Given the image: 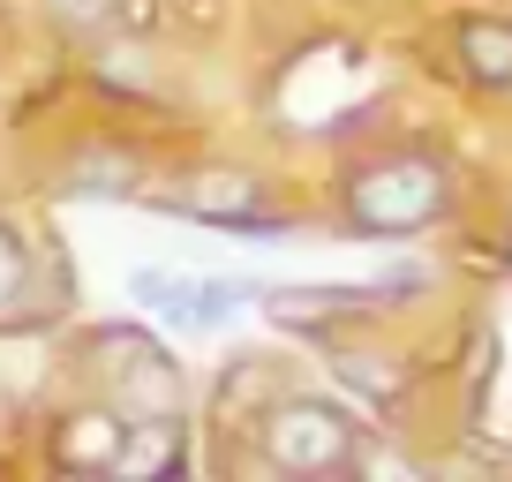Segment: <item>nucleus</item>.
Masks as SVG:
<instances>
[{"label":"nucleus","mask_w":512,"mask_h":482,"mask_svg":"<svg viewBox=\"0 0 512 482\" xmlns=\"http://www.w3.org/2000/svg\"><path fill=\"white\" fill-rule=\"evenodd\" d=\"M445 211H452V181L422 151H377V159H354L339 174V226L362 241L430 234Z\"/></svg>","instance_id":"f257e3e1"},{"label":"nucleus","mask_w":512,"mask_h":482,"mask_svg":"<svg viewBox=\"0 0 512 482\" xmlns=\"http://www.w3.org/2000/svg\"><path fill=\"white\" fill-rule=\"evenodd\" d=\"M83 362L98 370V392H106L128 422L181 415V370L151 332H136V324H98V332H83Z\"/></svg>","instance_id":"f03ea898"},{"label":"nucleus","mask_w":512,"mask_h":482,"mask_svg":"<svg viewBox=\"0 0 512 482\" xmlns=\"http://www.w3.org/2000/svg\"><path fill=\"white\" fill-rule=\"evenodd\" d=\"M256 437H264V460L287 467V475H339V467H354V452H362V422H354L347 407L317 400V392L272 400L264 422H256Z\"/></svg>","instance_id":"7ed1b4c3"},{"label":"nucleus","mask_w":512,"mask_h":482,"mask_svg":"<svg viewBox=\"0 0 512 482\" xmlns=\"http://www.w3.org/2000/svg\"><path fill=\"white\" fill-rule=\"evenodd\" d=\"M159 211H181L196 226H226V234H272V226H294V211L272 204V181L249 174V166H189L166 189H151Z\"/></svg>","instance_id":"20e7f679"},{"label":"nucleus","mask_w":512,"mask_h":482,"mask_svg":"<svg viewBox=\"0 0 512 482\" xmlns=\"http://www.w3.org/2000/svg\"><path fill=\"white\" fill-rule=\"evenodd\" d=\"M121 445H128V415L106 392H91V400L61 407L46 422V467H61V475H113Z\"/></svg>","instance_id":"39448f33"},{"label":"nucleus","mask_w":512,"mask_h":482,"mask_svg":"<svg viewBox=\"0 0 512 482\" xmlns=\"http://www.w3.org/2000/svg\"><path fill=\"white\" fill-rule=\"evenodd\" d=\"M61 189L83 196V204H128V196H144V159L128 144H76L61 159Z\"/></svg>","instance_id":"423d86ee"},{"label":"nucleus","mask_w":512,"mask_h":482,"mask_svg":"<svg viewBox=\"0 0 512 482\" xmlns=\"http://www.w3.org/2000/svg\"><path fill=\"white\" fill-rule=\"evenodd\" d=\"M452 53H460V76L490 98H512V23L505 16H467L452 31Z\"/></svg>","instance_id":"0eeeda50"},{"label":"nucleus","mask_w":512,"mask_h":482,"mask_svg":"<svg viewBox=\"0 0 512 482\" xmlns=\"http://www.w3.org/2000/svg\"><path fill=\"white\" fill-rule=\"evenodd\" d=\"M38 317V241L0 211V332Z\"/></svg>","instance_id":"6e6552de"},{"label":"nucleus","mask_w":512,"mask_h":482,"mask_svg":"<svg viewBox=\"0 0 512 482\" xmlns=\"http://www.w3.org/2000/svg\"><path fill=\"white\" fill-rule=\"evenodd\" d=\"M332 377L354 392V400H369V407L407 400V385H415L407 354H384V347H332Z\"/></svg>","instance_id":"1a4fd4ad"},{"label":"nucleus","mask_w":512,"mask_h":482,"mask_svg":"<svg viewBox=\"0 0 512 482\" xmlns=\"http://www.w3.org/2000/svg\"><path fill=\"white\" fill-rule=\"evenodd\" d=\"M181 467H189V430H181V415L128 422V445H121V460H113V475H181Z\"/></svg>","instance_id":"9d476101"},{"label":"nucleus","mask_w":512,"mask_h":482,"mask_svg":"<svg viewBox=\"0 0 512 482\" xmlns=\"http://www.w3.org/2000/svg\"><path fill=\"white\" fill-rule=\"evenodd\" d=\"M128 302L159 317L166 332H196V272H166V264H136L128 272Z\"/></svg>","instance_id":"9b49d317"},{"label":"nucleus","mask_w":512,"mask_h":482,"mask_svg":"<svg viewBox=\"0 0 512 482\" xmlns=\"http://www.w3.org/2000/svg\"><path fill=\"white\" fill-rule=\"evenodd\" d=\"M91 83L113 98H159V68H151L144 46H128V38H91Z\"/></svg>","instance_id":"f8f14e48"},{"label":"nucleus","mask_w":512,"mask_h":482,"mask_svg":"<svg viewBox=\"0 0 512 482\" xmlns=\"http://www.w3.org/2000/svg\"><path fill=\"white\" fill-rule=\"evenodd\" d=\"M249 302H272V287L249 272H196V332H219V324H234Z\"/></svg>","instance_id":"ddd939ff"},{"label":"nucleus","mask_w":512,"mask_h":482,"mask_svg":"<svg viewBox=\"0 0 512 482\" xmlns=\"http://www.w3.org/2000/svg\"><path fill=\"white\" fill-rule=\"evenodd\" d=\"M354 302H369V294H347V287H272V317L294 324V332H332L339 317H347Z\"/></svg>","instance_id":"4468645a"},{"label":"nucleus","mask_w":512,"mask_h":482,"mask_svg":"<svg viewBox=\"0 0 512 482\" xmlns=\"http://www.w3.org/2000/svg\"><path fill=\"white\" fill-rule=\"evenodd\" d=\"M38 16L61 38H106L128 23V0H38Z\"/></svg>","instance_id":"2eb2a0df"}]
</instances>
